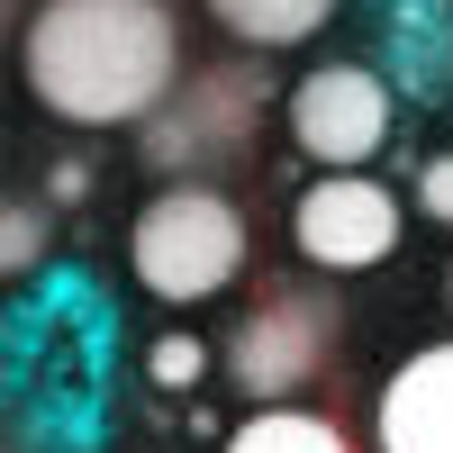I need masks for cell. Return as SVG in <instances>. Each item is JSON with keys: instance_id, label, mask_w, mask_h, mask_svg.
<instances>
[{"instance_id": "3", "label": "cell", "mask_w": 453, "mask_h": 453, "mask_svg": "<svg viewBox=\"0 0 453 453\" xmlns=\"http://www.w3.org/2000/svg\"><path fill=\"white\" fill-rule=\"evenodd\" d=\"M281 127L318 173H372L399 136V82L381 64H309L281 100Z\"/></svg>"}, {"instance_id": "4", "label": "cell", "mask_w": 453, "mask_h": 453, "mask_svg": "<svg viewBox=\"0 0 453 453\" xmlns=\"http://www.w3.org/2000/svg\"><path fill=\"white\" fill-rule=\"evenodd\" d=\"M326 354H335V299L273 290V299H254L236 318V335L218 345V372H226V390L245 408H290L326 372Z\"/></svg>"}, {"instance_id": "12", "label": "cell", "mask_w": 453, "mask_h": 453, "mask_svg": "<svg viewBox=\"0 0 453 453\" xmlns=\"http://www.w3.org/2000/svg\"><path fill=\"white\" fill-rule=\"evenodd\" d=\"M408 200H418V218L453 226V155H426V164H418V181H408Z\"/></svg>"}, {"instance_id": "13", "label": "cell", "mask_w": 453, "mask_h": 453, "mask_svg": "<svg viewBox=\"0 0 453 453\" xmlns=\"http://www.w3.org/2000/svg\"><path fill=\"white\" fill-rule=\"evenodd\" d=\"M82 191H91L82 164H55V173H46V200H82Z\"/></svg>"}, {"instance_id": "7", "label": "cell", "mask_w": 453, "mask_h": 453, "mask_svg": "<svg viewBox=\"0 0 453 453\" xmlns=\"http://www.w3.org/2000/svg\"><path fill=\"white\" fill-rule=\"evenodd\" d=\"M372 453H453V335L390 363L372 390Z\"/></svg>"}, {"instance_id": "10", "label": "cell", "mask_w": 453, "mask_h": 453, "mask_svg": "<svg viewBox=\"0 0 453 453\" xmlns=\"http://www.w3.org/2000/svg\"><path fill=\"white\" fill-rule=\"evenodd\" d=\"M209 372H218V345H200L191 326H164L155 345H145V390H164V399H191Z\"/></svg>"}, {"instance_id": "5", "label": "cell", "mask_w": 453, "mask_h": 453, "mask_svg": "<svg viewBox=\"0 0 453 453\" xmlns=\"http://www.w3.org/2000/svg\"><path fill=\"white\" fill-rule=\"evenodd\" d=\"M408 236V200L381 173H309V191L290 200V245L309 273H381Z\"/></svg>"}, {"instance_id": "14", "label": "cell", "mask_w": 453, "mask_h": 453, "mask_svg": "<svg viewBox=\"0 0 453 453\" xmlns=\"http://www.w3.org/2000/svg\"><path fill=\"white\" fill-rule=\"evenodd\" d=\"M444 299H453V263H444Z\"/></svg>"}, {"instance_id": "6", "label": "cell", "mask_w": 453, "mask_h": 453, "mask_svg": "<svg viewBox=\"0 0 453 453\" xmlns=\"http://www.w3.org/2000/svg\"><path fill=\"white\" fill-rule=\"evenodd\" d=\"M254 119H263L254 73H200V82H181L164 100V119L145 127V164H155L164 181H209V164L245 155Z\"/></svg>"}, {"instance_id": "11", "label": "cell", "mask_w": 453, "mask_h": 453, "mask_svg": "<svg viewBox=\"0 0 453 453\" xmlns=\"http://www.w3.org/2000/svg\"><path fill=\"white\" fill-rule=\"evenodd\" d=\"M0 263H10L19 281L46 263V209H36V200H10V226H0Z\"/></svg>"}, {"instance_id": "9", "label": "cell", "mask_w": 453, "mask_h": 453, "mask_svg": "<svg viewBox=\"0 0 453 453\" xmlns=\"http://www.w3.org/2000/svg\"><path fill=\"white\" fill-rule=\"evenodd\" d=\"M218 453H354V435L326 418V408H245L236 426L218 435Z\"/></svg>"}, {"instance_id": "1", "label": "cell", "mask_w": 453, "mask_h": 453, "mask_svg": "<svg viewBox=\"0 0 453 453\" xmlns=\"http://www.w3.org/2000/svg\"><path fill=\"white\" fill-rule=\"evenodd\" d=\"M19 82L55 127H155L181 91V19L173 0H36Z\"/></svg>"}, {"instance_id": "2", "label": "cell", "mask_w": 453, "mask_h": 453, "mask_svg": "<svg viewBox=\"0 0 453 453\" xmlns=\"http://www.w3.org/2000/svg\"><path fill=\"white\" fill-rule=\"evenodd\" d=\"M254 263V226L218 181H164L155 200L127 218V281L164 309H200L226 299Z\"/></svg>"}, {"instance_id": "8", "label": "cell", "mask_w": 453, "mask_h": 453, "mask_svg": "<svg viewBox=\"0 0 453 453\" xmlns=\"http://www.w3.org/2000/svg\"><path fill=\"white\" fill-rule=\"evenodd\" d=\"M200 10L236 36V46L254 55H281V46H309V36L345 10V0H200Z\"/></svg>"}]
</instances>
